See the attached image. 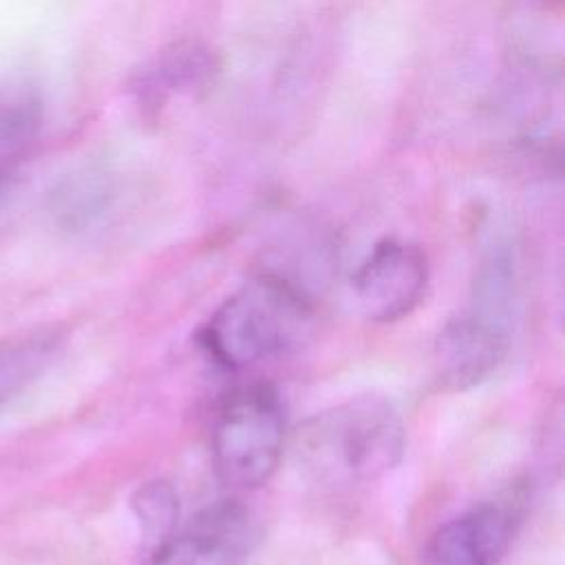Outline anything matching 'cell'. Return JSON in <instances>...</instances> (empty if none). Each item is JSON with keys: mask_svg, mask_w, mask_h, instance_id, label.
Here are the masks:
<instances>
[{"mask_svg": "<svg viewBox=\"0 0 565 565\" xmlns=\"http://www.w3.org/2000/svg\"><path fill=\"white\" fill-rule=\"evenodd\" d=\"M309 324L307 294L287 276L263 271L210 316L199 342L218 366L238 371L298 347Z\"/></svg>", "mask_w": 565, "mask_h": 565, "instance_id": "obj_1", "label": "cell"}, {"mask_svg": "<svg viewBox=\"0 0 565 565\" xmlns=\"http://www.w3.org/2000/svg\"><path fill=\"white\" fill-rule=\"evenodd\" d=\"M404 444L395 406L384 397L362 395L307 419L298 433V457L320 479L366 483L399 463Z\"/></svg>", "mask_w": 565, "mask_h": 565, "instance_id": "obj_2", "label": "cell"}, {"mask_svg": "<svg viewBox=\"0 0 565 565\" xmlns=\"http://www.w3.org/2000/svg\"><path fill=\"white\" fill-rule=\"evenodd\" d=\"M285 433V404L271 384L236 386L212 419L210 452L216 477L230 488L263 486L278 468Z\"/></svg>", "mask_w": 565, "mask_h": 565, "instance_id": "obj_3", "label": "cell"}, {"mask_svg": "<svg viewBox=\"0 0 565 565\" xmlns=\"http://www.w3.org/2000/svg\"><path fill=\"white\" fill-rule=\"evenodd\" d=\"M428 287L424 252L399 238L380 241L351 278L358 309L373 322H395L408 316Z\"/></svg>", "mask_w": 565, "mask_h": 565, "instance_id": "obj_4", "label": "cell"}, {"mask_svg": "<svg viewBox=\"0 0 565 565\" xmlns=\"http://www.w3.org/2000/svg\"><path fill=\"white\" fill-rule=\"evenodd\" d=\"M256 539L252 512L241 501H218L161 539L143 565H241Z\"/></svg>", "mask_w": 565, "mask_h": 565, "instance_id": "obj_5", "label": "cell"}, {"mask_svg": "<svg viewBox=\"0 0 565 565\" xmlns=\"http://www.w3.org/2000/svg\"><path fill=\"white\" fill-rule=\"evenodd\" d=\"M521 514L519 488L472 505L437 527L424 552L426 565H497L516 534Z\"/></svg>", "mask_w": 565, "mask_h": 565, "instance_id": "obj_6", "label": "cell"}, {"mask_svg": "<svg viewBox=\"0 0 565 565\" xmlns=\"http://www.w3.org/2000/svg\"><path fill=\"white\" fill-rule=\"evenodd\" d=\"M512 327L499 324L472 309L448 320L437 333L433 360L437 377L455 391L486 382L510 349Z\"/></svg>", "mask_w": 565, "mask_h": 565, "instance_id": "obj_7", "label": "cell"}, {"mask_svg": "<svg viewBox=\"0 0 565 565\" xmlns=\"http://www.w3.org/2000/svg\"><path fill=\"white\" fill-rule=\"evenodd\" d=\"M214 62L196 42H179L150 60L132 79L130 90L143 113H157L179 93H192L210 82Z\"/></svg>", "mask_w": 565, "mask_h": 565, "instance_id": "obj_8", "label": "cell"}, {"mask_svg": "<svg viewBox=\"0 0 565 565\" xmlns=\"http://www.w3.org/2000/svg\"><path fill=\"white\" fill-rule=\"evenodd\" d=\"M60 329L40 327L0 338V408L31 386L57 358Z\"/></svg>", "mask_w": 565, "mask_h": 565, "instance_id": "obj_9", "label": "cell"}, {"mask_svg": "<svg viewBox=\"0 0 565 565\" xmlns=\"http://www.w3.org/2000/svg\"><path fill=\"white\" fill-rule=\"evenodd\" d=\"M42 128V113L26 95L0 97V185L31 152Z\"/></svg>", "mask_w": 565, "mask_h": 565, "instance_id": "obj_10", "label": "cell"}, {"mask_svg": "<svg viewBox=\"0 0 565 565\" xmlns=\"http://www.w3.org/2000/svg\"><path fill=\"white\" fill-rule=\"evenodd\" d=\"M108 190L104 181L88 172L66 179L51 196V212L62 227L82 230L93 223L106 207Z\"/></svg>", "mask_w": 565, "mask_h": 565, "instance_id": "obj_11", "label": "cell"}, {"mask_svg": "<svg viewBox=\"0 0 565 565\" xmlns=\"http://www.w3.org/2000/svg\"><path fill=\"white\" fill-rule=\"evenodd\" d=\"M130 508L143 534L157 543L179 527V494L163 479L139 486L130 499Z\"/></svg>", "mask_w": 565, "mask_h": 565, "instance_id": "obj_12", "label": "cell"}, {"mask_svg": "<svg viewBox=\"0 0 565 565\" xmlns=\"http://www.w3.org/2000/svg\"><path fill=\"white\" fill-rule=\"evenodd\" d=\"M541 2H545V4H558L561 0H541Z\"/></svg>", "mask_w": 565, "mask_h": 565, "instance_id": "obj_13", "label": "cell"}]
</instances>
